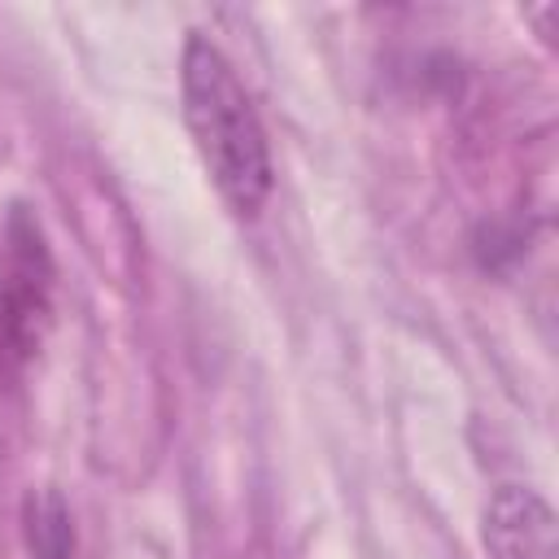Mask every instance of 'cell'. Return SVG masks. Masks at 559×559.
Listing matches in <instances>:
<instances>
[{"instance_id":"cell-1","label":"cell","mask_w":559,"mask_h":559,"mask_svg":"<svg viewBox=\"0 0 559 559\" xmlns=\"http://www.w3.org/2000/svg\"><path fill=\"white\" fill-rule=\"evenodd\" d=\"M179 83H183V122L218 197L227 201L231 214L253 218L271 197L275 166H271L266 127L245 83L236 79V66L205 35H188Z\"/></svg>"},{"instance_id":"cell-3","label":"cell","mask_w":559,"mask_h":559,"mask_svg":"<svg viewBox=\"0 0 559 559\" xmlns=\"http://www.w3.org/2000/svg\"><path fill=\"white\" fill-rule=\"evenodd\" d=\"M480 533L489 559H559L555 511L528 485H498L485 502Z\"/></svg>"},{"instance_id":"cell-2","label":"cell","mask_w":559,"mask_h":559,"mask_svg":"<svg viewBox=\"0 0 559 559\" xmlns=\"http://www.w3.org/2000/svg\"><path fill=\"white\" fill-rule=\"evenodd\" d=\"M52 323V258L26 210L9 214L0 240V384L13 380L44 345Z\"/></svg>"}]
</instances>
